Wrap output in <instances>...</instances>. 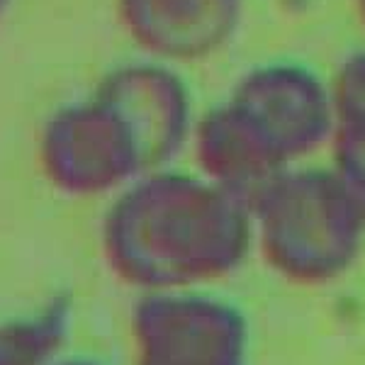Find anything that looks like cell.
Returning <instances> with one entry per match:
<instances>
[{"label": "cell", "mask_w": 365, "mask_h": 365, "mask_svg": "<svg viewBox=\"0 0 365 365\" xmlns=\"http://www.w3.org/2000/svg\"><path fill=\"white\" fill-rule=\"evenodd\" d=\"M37 163L56 192L78 200L113 197L146 173L127 125L96 93L58 105L42 122Z\"/></svg>", "instance_id": "cell-3"}, {"label": "cell", "mask_w": 365, "mask_h": 365, "mask_svg": "<svg viewBox=\"0 0 365 365\" xmlns=\"http://www.w3.org/2000/svg\"><path fill=\"white\" fill-rule=\"evenodd\" d=\"M8 5H10V0H0V17L5 15V10H8Z\"/></svg>", "instance_id": "cell-14"}, {"label": "cell", "mask_w": 365, "mask_h": 365, "mask_svg": "<svg viewBox=\"0 0 365 365\" xmlns=\"http://www.w3.org/2000/svg\"><path fill=\"white\" fill-rule=\"evenodd\" d=\"M334 161L331 170L356 205L358 215L365 222V139L334 137L331 139Z\"/></svg>", "instance_id": "cell-11"}, {"label": "cell", "mask_w": 365, "mask_h": 365, "mask_svg": "<svg viewBox=\"0 0 365 365\" xmlns=\"http://www.w3.org/2000/svg\"><path fill=\"white\" fill-rule=\"evenodd\" d=\"M76 302L58 290L29 309L0 319V365H51L68 353Z\"/></svg>", "instance_id": "cell-9"}, {"label": "cell", "mask_w": 365, "mask_h": 365, "mask_svg": "<svg viewBox=\"0 0 365 365\" xmlns=\"http://www.w3.org/2000/svg\"><path fill=\"white\" fill-rule=\"evenodd\" d=\"M249 215L253 251L290 285H331L363 253L365 222L331 166L282 170L251 200Z\"/></svg>", "instance_id": "cell-2"}, {"label": "cell", "mask_w": 365, "mask_h": 365, "mask_svg": "<svg viewBox=\"0 0 365 365\" xmlns=\"http://www.w3.org/2000/svg\"><path fill=\"white\" fill-rule=\"evenodd\" d=\"M132 365H249V317L210 290L137 295L129 312Z\"/></svg>", "instance_id": "cell-4"}, {"label": "cell", "mask_w": 365, "mask_h": 365, "mask_svg": "<svg viewBox=\"0 0 365 365\" xmlns=\"http://www.w3.org/2000/svg\"><path fill=\"white\" fill-rule=\"evenodd\" d=\"M249 205L175 166L141 173L100 222V256L137 295L210 290L249 261Z\"/></svg>", "instance_id": "cell-1"}, {"label": "cell", "mask_w": 365, "mask_h": 365, "mask_svg": "<svg viewBox=\"0 0 365 365\" xmlns=\"http://www.w3.org/2000/svg\"><path fill=\"white\" fill-rule=\"evenodd\" d=\"M334 108V137L365 139V49L341 58L336 73L329 81Z\"/></svg>", "instance_id": "cell-10"}, {"label": "cell", "mask_w": 365, "mask_h": 365, "mask_svg": "<svg viewBox=\"0 0 365 365\" xmlns=\"http://www.w3.org/2000/svg\"><path fill=\"white\" fill-rule=\"evenodd\" d=\"M356 8H358V15H361V20L365 25V0H356Z\"/></svg>", "instance_id": "cell-13"}, {"label": "cell", "mask_w": 365, "mask_h": 365, "mask_svg": "<svg viewBox=\"0 0 365 365\" xmlns=\"http://www.w3.org/2000/svg\"><path fill=\"white\" fill-rule=\"evenodd\" d=\"M258 129L285 166L334 139V108L329 81L299 61H263L241 73L227 96Z\"/></svg>", "instance_id": "cell-5"}, {"label": "cell", "mask_w": 365, "mask_h": 365, "mask_svg": "<svg viewBox=\"0 0 365 365\" xmlns=\"http://www.w3.org/2000/svg\"><path fill=\"white\" fill-rule=\"evenodd\" d=\"M93 93L127 125L146 173L173 166L190 144L197 117L192 93L170 63L149 56L122 61L98 81Z\"/></svg>", "instance_id": "cell-6"}, {"label": "cell", "mask_w": 365, "mask_h": 365, "mask_svg": "<svg viewBox=\"0 0 365 365\" xmlns=\"http://www.w3.org/2000/svg\"><path fill=\"white\" fill-rule=\"evenodd\" d=\"M187 149L195 158V173L246 205L292 168L227 98L195 117Z\"/></svg>", "instance_id": "cell-8"}, {"label": "cell", "mask_w": 365, "mask_h": 365, "mask_svg": "<svg viewBox=\"0 0 365 365\" xmlns=\"http://www.w3.org/2000/svg\"><path fill=\"white\" fill-rule=\"evenodd\" d=\"M51 365H108L103 361H98V358L93 356H78V353H63L58 361H54Z\"/></svg>", "instance_id": "cell-12"}, {"label": "cell", "mask_w": 365, "mask_h": 365, "mask_svg": "<svg viewBox=\"0 0 365 365\" xmlns=\"http://www.w3.org/2000/svg\"><path fill=\"white\" fill-rule=\"evenodd\" d=\"M117 13L144 56L178 66L229 44L244 0H117Z\"/></svg>", "instance_id": "cell-7"}]
</instances>
